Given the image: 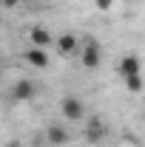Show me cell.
<instances>
[{
	"label": "cell",
	"mask_w": 145,
	"mask_h": 147,
	"mask_svg": "<svg viewBox=\"0 0 145 147\" xmlns=\"http://www.w3.org/2000/svg\"><path fill=\"white\" fill-rule=\"evenodd\" d=\"M20 3H23V0H0V6H3V9H17Z\"/></svg>",
	"instance_id": "10"
},
{
	"label": "cell",
	"mask_w": 145,
	"mask_h": 147,
	"mask_svg": "<svg viewBox=\"0 0 145 147\" xmlns=\"http://www.w3.org/2000/svg\"><path fill=\"white\" fill-rule=\"evenodd\" d=\"M34 147H46V144H40V142H34Z\"/></svg>",
	"instance_id": "13"
},
{
	"label": "cell",
	"mask_w": 145,
	"mask_h": 147,
	"mask_svg": "<svg viewBox=\"0 0 145 147\" xmlns=\"http://www.w3.org/2000/svg\"><path fill=\"white\" fill-rule=\"evenodd\" d=\"M57 48H60V54H63V57H71V54L80 51V40H77L74 34H63L60 40H57Z\"/></svg>",
	"instance_id": "8"
},
{
	"label": "cell",
	"mask_w": 145,
	"mask_h": 147,
	"mask_svg": "<svg viewBox=\"0 0 145 147\" xmlns=\"http://www.w3.org/2000/svg\"><path fill=\"white\" fill-rule=\"evenodd\" d=\"M29 40H31V45H37V48H46V45L51 42V34H49L46 26H34V28L29 31Z\"/></svg>",
	"instance_id": "9"
},
{
	"label": "cell",
	"mask_w": 145,
	"mask_h": 147,
	"mask_svg": "<svg viewBox=\"0 0 145 147\" xmlns=\"http://www.w3.org/2000/svg\"><path fill=\"white\" fill-rule=\"evenodd\" d=\"M37 96V85L31 79H17L14 85H12V99L14 102H29V99H34Z\"/></svg>",
	"instance_id": "4"
},
{
	"label": "cell",
	"mask_w": 145,
	"mask_h": 147,
	"mask_svg": "<svg viewBox=\"0 0 145 147\" xmlns=\"http://www.w3.org/2000/svg\"><path fill=\"white\" fill-rule=\"evenodd\" d=\"M120 76H122V82L131 93L142 91V62L137 54H125L120 59Z\"/></svg>",
	"instance_id": "1"
},
{
	"label": "cell",
	"mask_w": 145,
	"mask_h": 147,
	"mask_svg": "<svg viewBox=\"0 0 145 147\" xmlns=\"http://www.w3.org/2000/svg\"><path fill=\"white\" fill-rule=\"evenodd\" d=\"M23 3H37V0H23Z\"/></svg>",
	"instance_id": "14"
},
{
	"label": "cell",
	"mask_w": 145,
	"mask_h": 147,
	"mask_svg": "<svg viewBox=\"0 0 145 147\" xmlns=\"http://www.w3.org/2000/svg\"><path fill=\"white\" fill-rule=\"evenodd\" d=\"M105 133H108V127H105L100 119H88V122H85V142H88V144H100V142L105 139Z\"/></svg>",
	"instance_id": "6"
},
{
	"label": "cell",
	"mask_w": 145,
	"mask_h": 147,
	"mask_svg": "<svg viewBox=\"0 0 145 147\" xmlns=\"http://www.w3.org/2000/svg\"><path fill=\"white\" fill-rule=\"evenodd\" d=\"M60 113H63V119H68V122H83L85 119V105H83V99L80 96H63V102H60Z\"/></svg>",
	"instance_id": "2"
},
{
	"label": "cell",
	"mask_w": 145,
	"mask_h": 147,
	"mask_svg": "<svg viewBox=\"0 0 145 147\" xmlns=\"http://www.w3.org/2000/svg\"><path fill=\"white\" fill-rule=\"evenodd\" d=\"M6 147H23V144H20V142H9Z\"/></svg>",
	"instance_id": "12"
},
{
	"label": "cell",
	"mask_w": 145,
	"mask_h": 147,
	"mask_svg": "<svg viewBox=\"0 0 145 147\" xmlns=\"http://www.w3.org/2000/svg\"><path fill=\"white\" fill-rule=\"evenodd\" d=\"M111 3H114V0H97V9L105 11V9H111Z\"/></svg>",
	"instance_id": "11"
},
{
	"label": "cell",
	"mask_w": 145,
	"mask_h": 147,
	"mask_svg": "<svg viewBox=\"0 0 145 147\" xmlns=\"http://www.w3.org/2000/svg\"><path fill=\"white\" fill-rule=\"evenodd\" d=\"M26 62L31 65V68H49V51L46 48H37V45H31L29 51H26Z\"/></svg>",
	"instance_id": "7"
},
{
	"label": "cell",
	"mask_w": 145,
	"mask_h": 147,
	"mask_svg": "<svg viewBox=\"0 0 145 147\" xmlns=\"http://www.w3.org/2000/svg\"><path fill=\"white\" fill-rule=\"evenodd\" d=\"M100 57H103V48H100V42L97 40H83V45H80V62H83V68H97L100 65Z\"/></svg>",
	"instance_id": "3"
},
{
	"label": "cell",
	"mask_w": 145,
	"mask_h": 147,
	"mask_svg": "<svg viewBox=\"0 0 145 147\" xmlns=\"http://www.w3.org/2000/svg\"><path fill=\"white\" fill-rule=\"evenodd\" d=\"M46 142H49V144H54V147H63V144H68V142H71V133L63 127L60 122H54V125H49V127H46Z\"/></svg>",
	"instance_id": "5"
},
{
	"label": "cell",
	"mask_w": 145,
	"mask_h": 147,
	"mask_svg": "<svg viewBox=\"0 0 145 147\" xmlns=\"http://www.w3.org/2000/svg\"><path fill=\"white\" fill-rule=\"evenodd\" d=\"M0 23H3V14H0Z\"/></svg>",
	"instance_id": "15"
}]
</instances>
